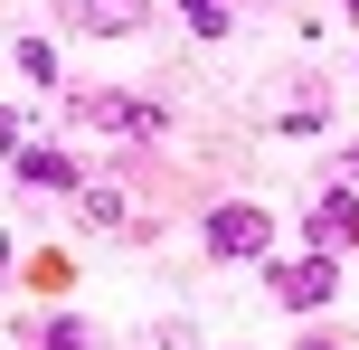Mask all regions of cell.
<instances>
[{
	"mask_svg": "<svg viewBox=\"0 0 359 350\" xmlns=\"http://www.w3.org/2000/svg\"><path fill=\"white\" fill-rule=\"evenodd\" d=\"M10 170H19V180H48V189H67V180H76V170L57 161V152H38V142H10Z\"/></svg>",
	"mask_w": 359,
	"mask_h": 350,
	"instance_id": "8992f818",
	"label": "cell"
},
{
	"mask_svg": "<svg viewBox=\"0 0 359 350\" xmlns=\"http://www.w3.org/2000/svg\"><path fill=\"white\" fill-rule=\"evenodd\" d=\"M331 294H341V265H331V246H312V256L274 265V303H293V313H322Z\"/></svg>",
	"mask_w": 359,
	"mask_h": 350,
	"instance_id": "7a4b0ae2",
	"label": "cell"
},
{
	"mask_svg": "<svg viewBox=\"0 0 359 350\" xmlns=\"http://www.w3.org/2000/svg\"><path fill=\"white\" fill-rule=\"evenodd\" d=\"M303 350H331V341H303Z\"/></svg>",
	"mask_w": 359,
	"mask_h": 350,
	"instance_id": "9c48e42d",
	"label": "cell"
},
{
	"mask_svg": "<svg viewBox=\"0 0 359 350\" xmlns=\"http://www.w3.org/2000/svg\"><path fill=\"white\" fill-rule=\"evenodd\" d=\"M274 246V218L265 208H246V199H227V208H208V256H227V265H246V256H265Z\"/></svg>",
	"mask_w": 359,
	"mask_h": 350,
	"instance_id": "6da1fadb",
	"label": "cell"
},
{
	"mask_svg": "<svg viewBox=\"0 0 359 350\" xmlns=\"http://www.w3.org/2000/svg\"><path fill=\"white\" fill-rule=\"evenodd\" d=\"M76 29H95V38H123V29H142V0H76Z\"/></svg>",
	"mask_w": 359,
	"mask_h": 350,
	"instance_id": "5b68a950",
	"label": "cell"
},
{
	"mask_svg": "<svg viewBox=\"0 0 359 350\" xmlns=\"http://www.w3.org/2000/svg\"><path fill=\"white\" fill-rule=\"evenodd\" d=\"M95 123H104V133H142V142H151V133H170V114L161 105H133V95H95Z\"/></svg>",
	"mask_w": 359,
	"mask_h": 350,
	"instance_id": "3957f363",
	"label": "cell"
},
{
	"mask_svg": "<svg viewBox=\"0 0 359 350\" xmlns=\"http://www.w3.org/2000/svg\"><path fill=\"white\" fill-rule=\"evenodd\" d=\"M10 67L29 76V86H48V76H57V48H48V38H19V48H10Z\"/></svg>",
	"mask_w": 359,
	"mask_h": 350,
	"instance_id": "52a82bcc",
	"label": "cell"
},
{
	"mask_svg": "<svg viewBox=\"0 0 359 350\" xmlns=\"http://www.w3.org/2000/svg\"><path fill=\"white\" fill-rule=\"evenodd\" d=\"M180 10H189V29H198V38H227V19H236L227 0H180Z\"/></svg>",
	"mask_w": 359,
	"mask_h": 350,
	"instance_id": "ba28073f",
	"label": "cell"
},
{
	"mask_svg": "<svg viewBox=\"0 0 359 350\" xmlns=\"http://www.w3.org/2000/svg\"><path fill=\"white\" fill-rule=\"evenodd\" d=\"M359 237V199L350 189H322V199H312V246H350Z\"/></svg>",
	"mask_w": 359,
	"mask_h": 350,
	"instance_id": "277c9868",
	"label": "cell"
}]
</instances>
